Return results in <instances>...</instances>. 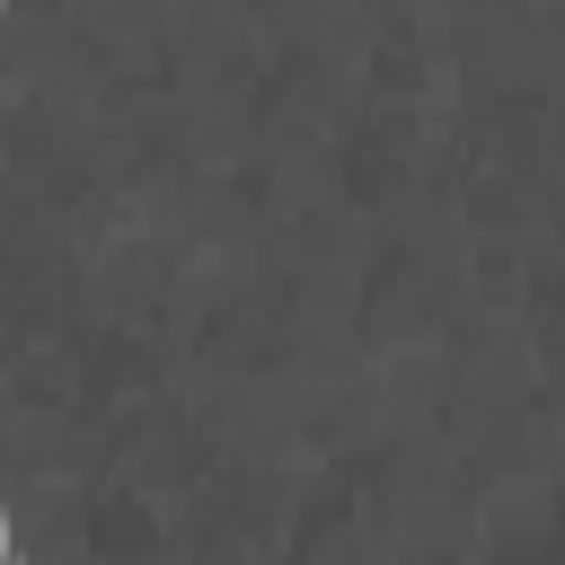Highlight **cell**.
<instances>
[{"mask_svg": "<svg viewBox=\"0 0 565 565\" xmlns=\"http://www.w3.org/2000/svg\"><path fill=\"white\" fill-rule=\"evenodd\" d=\"M0 565H35V539H26V512L0 494Z\"/></svg>", "mask_w": 565, "mask_h": 565, "instance_id": "6da1fadb", "label": "cell"}, {"mask_svg": "<svg viewBox=\"0 0 565 565\" xmlns=\"http://www.w3.org/2000/svg\"><path fill=\"white\" fill-rule=\"evenodd\" d=\"M0 35H9V0H0Z\"/></svg>", "mask_w": 565, "mask_h": 565, "instance_id": "7a4b0ae2", "label": "cell"}]
</instances>
